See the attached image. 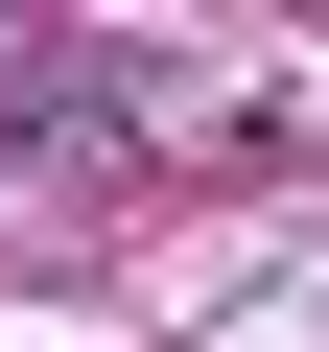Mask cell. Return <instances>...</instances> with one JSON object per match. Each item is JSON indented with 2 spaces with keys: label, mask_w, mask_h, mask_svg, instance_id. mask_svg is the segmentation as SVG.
Here are the masks:
<instances>
[]
</instances>
